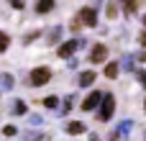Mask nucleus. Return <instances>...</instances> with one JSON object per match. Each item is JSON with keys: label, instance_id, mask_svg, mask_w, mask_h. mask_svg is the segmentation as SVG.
I'll return each mask as SVG.
<instances>
[{"label": "nucleus", "instance_id": "1", "mask_svg": "<svg viewBox=\"0 0 146 141\" xmlns=\"http://www.w3.org/2000/svg\"><path fill=\"white\" fill-rule=\"evenodd\" d=\"M28 80H31L33 87H41V85H46V82L51 80V69H49V67H36V69H31Z\"/></svg>", "mask_w": 146, "mask_h": 141}, {"label": "nucleus", "instance_id": "2", "mask_svg": "<svg viewBox=\"0 0 146 141\" xmlns=\"http://www.w3.org/2000/svg\"><path fill=\"white\" fill-rule=\"evenodd\" d=\"M98 23V10L95 8H82L80 13H77V21H74V26H95Z\"/></svg>", "mask_w": 146, "mask_h": 141}, {"label": "nucleus", "instance_id": "3", "mask_svg": "<svg viewBox=\"0 0 146 141\" xmlns=\"http://www.w3.org/2000/svg\"><path fill=\"white\" fill-rule=\"evenodd\" d=\"M113 113H115V98L103 95V100H100V121H110Z\"/></svg>", "mask_w": 146, "mask_h": 141}, {"label": "nucleus", "instance_id": "4", "mask_svg": "<svg viewBox=\"0 0 146 141\" xmlns=\"http://www.w3.org/2000/svg\"><path fill=\"white\" fill-rule=\"evenodd\" d=\"M77 46H80V41H77V39H69V41H64V44H59V49H56V54H59L62 59H72V54L77 51Z\"/></svg>", "mask_w": 146, "mask_h": 141}, {"label": "nucleus", "instance_id": "5", "mask_svg": "<svg viewBox=\"0 0 146 141\" xmlns=\"http://www.w3.org/2000/svg\"><path fill=\"white\" fill-rule=\"evenodd\" d=\"M92 64H103L105 59H108V49L103 46V44H95L92 49H90V57H87Z\"/></svg>", "mask_w": 146, "mask_h": 141}, {"label": "nucleus", "instance_id": "6", "mask_svg": "<svg viewBox=\"0 0 146 141\" xmlns=\"http://www.w3.org/2000/svg\"><path fill=\"white\" fill-rule=\"evenodd\" d=\"M100 100H103V92H90V95L82 100V110H95V108H100Z\"/></svg>", "mask_w": 146, "mask_h": 141}, {"label": "nucleus", "instance_id": "7", "mask_svg": "<svg viewBox=\"0 0 146 141\" xmlns=\"http://www.w3.org/2000/svg\"><path fill=\"white\" fill-rule=\"evenodd\" d=\"M80 87H90L92 82H95V72H80Z\"/></svg>", "mask_w": 146, "mask_h": 141}, {"label": "nucleus", "instance_id": "8", "mask_svg": "<svg viewBox=\"0 0 146 141\" xmlns=\"http://www.w3.org/2000/svg\"><path fill=\"white\" fill-rule=\"evenodd\" d=\"M59 36H62V26H54V28L46 33V41H49V44H59Z\"/></svg>", "mask_w": 146, "mask_h": 141}, {"label": "nucleus", "instance_id": "9", "mask_svg": "<svg viewBox=\"0 0 146 141\" xmlns=\"http://www.w3.org/2000/svg\"><path fill=\"white\" fill-rule=\"evenodd\" d=\"M67 134H85V123H80V121H72V123H67Z\"/></svg>", "mask_w": 146, "mask_h": 141}, {"label": "nucleus", "instance_id": "10", "mask_svg": "<svg viewBox=\"0 0 146 141\" xmlns=\"http://www.w3.org/2000/svg\"><path fill=\"white\" fill-rule=\"evenodd\" d=\"M54 8V0H38L36 3V13H49Z\"/></svg>", "mask_w": 146, "mask_h": 141}, {"label": "nucleus", "instance_id": "11", "mask_svg": "<svg viewBox=\"0 0 146 141\" xmlns=\"http://www.w3.org/2000/svg\"><path fill=\"white\" fill-rule=\"evenodd\" d=\"M118 69H121V67H118V62H110V64H105V77H108V80H113V77L118 74Z\"/></svg>", "mask_w": 146, "mask_h": 141}, {"label": "nucleus", "instance_id": "12", "mask_svg": "<svg viewBox=\"0 0 146 141\" xmlns=\"http://www.w3.org/2000/svg\"><path fill=\"white\" fill-rule=\"evenodd\" d=\"M131 128H133V123H131V121H123V123L118 126V131H115V134H118V136H128V134H131Z\"/></svg>", "mask_w": 146, "mask_h": 141}, {"label": "nucleus", "instance_id": "13", "mask_svg": "<svg viewBox=\"0 0 146 141\" xmlns=\"http://www.w3.org/2000/svg\"><path fill=\"white\" fill-rule=\"evenodd\" d=\"M59 105V98L56 95H49V98H44V108H49V110H54Z\"/></svg>", "mask_w": 146, "mask_h": 141}, {"label": "nucleus", "instance_id": "14", "mask_svg": "<svg viewBox=\"0 0 146 141\" xmlns=\"http://www.w3.org/2000/svg\"><path fill=\"white\" fill-rule=\"evenodd\" d=\"M121 5H123V13H136V0H121Z\"/></svg>", "mask_w": 146, "mask_h": 141}, {"label": "nucleus", "instance_id": "15", "mask_svg": "<svg viewBox=\"0 0 146 141\" xmlns=\"http://www.w3.org/2000/svg\"><path fill=\"white\" fill-rule=\"evenodd\" d=\"M8 46H10V39H8V33H3V31H0V54H3Z\"/></svg>", "mask_w": 146, "mask_h": 141}, {"label": "nucleus", "instance_id": "16", "mask_svg": "<svg viewBox=\"0 0 146 141\" xmlns=\"http://www.w3.org/2000/svg\"><path fill=\"white\" fill-rule=\"evenodd\" d=\"M105 13H108V18H115V15H118V5H115V3H108Z\"/></svg>", "mask_w": 146, "mask_h": 141}, {"label": "nucleus", "instance_id": "17", "mask_svg": "<svg viewBox=\"0 0 146 141\" xmlns=\"http://www.w3.org/2000/svg\"><path fill=\"white\" fill-rule=\"evenodd\" d=\"M0 85L10 90V87H13V77H10V74H0Z\"/></svg>", "mask_w": 146, "mask_h": 141}, {"label": "nucleus", "instance_id": "18", "mask_svg": "<svg viewBox=\"0 0 146 141\" xmlns=\"http://www.w3.org/2000/svg\"><path fill=\"white\" fill-rule=\"evenodd\" d=\"M13 113H15V116H21V113H26V103H23V100H18V103L13 105Z\"/></svg>", "mask_w": 146, "mask_h": 141}, {"label": "nucleus", "instance_id": "19", "mask_svg": "<svg viewBox=\"0 0 146 141\" xmlns=\"http://www.w3.org/2000/svg\"><path fill=\"white\" fill-rule=\"evenodd\" d=\"M38 139H44V134H36V131L26 134V141H38Z\"/></svg>", "mask_w": 146, "mask_h": 141}, {"label": "nucleus", "instance_id": "20", "mask_svg": "<svg viewBox=\"0 0 146 141\" xmlns=\"http://www.w3.org/2000/svg\"><path fill=\"white\" fill-rule=\"evenodd\" d=\"M36 36H38V31H31V33H26V39H23V44L28 46V44H31V41H33Z\"/></svg>", "mask_w": 146, "mask_h": 141}, {"label": "nucleus", "instance_id": "21", "mask_svg": "<svg viewBox=\"0 0 146 141\" xmlns=\"http://www.w3.org/2000/svg\"><path fill=\"white\" fill-rule=\"evenodd\" d=\"M3 134H5V136H15V126H5Z\"/></svg>", "mask_w": 146, "mask_h": 141}, {"label": "nucleus", "instance_id": "22", "mask_svg": "<svg viewBox=\"0 0 146 141\" xmlns=\"http://www.w3.org/2000/svg\"><path fill=\"white\" fill-rule=\"evenodd\" d=\"M123 67H126V69H133V57H126V62H123Z\"/></svg>", "mask_w": 146, "mask_h": 141}, {"label": "nucleus", "instance_id": "23", "mask_svg": "<svg viewBox=\"0 0 146 141\" xmlns=\"http://www.w3.org/2000/svg\"><path fill=\"white\" fill-rule=\"evenodd\" d=\"M139 82H141V87H146V72H139Z\"/></svg>", "mask_w": 146, "mask_h": 141}, {"label": "nucleus", "instance_id": "24", "mask_svg": "<svg viewBox=\"0 0 146 141\" xmlns=\"http://www.w3.org/2000/svg\"><path fill=\"white\" fill-rule=\"evenodd\" d=\"M10 5H13V8H23L26 3H23V0H10Z\"/></svg>", "mask_w": 146, "mask_h": 141}, {"label": "nucleus", "instance_id": "25", "mask_svg": "<svg viewBox=\"0 0 146 141\" xmlns=\"http://www.w3.org/2000/svg\"><path fill=\"white\" fill-rule=\"evenodd\" d=\"M133 59H139V62H146V51H141L139 57H133Z\"/></svg>", "mask_w": 146, "mask_h": 141}, {"label": "nucleus", "instance_id": "26", "mask_svg": "<svg viewBox=\"0 0 146 141\" xmlns=\"http://www.w3.org/2000/svg\"><path fill=\"white\" fill-rule=\"evenodd\" d=\"M141 46H144V49H146V31H144V33H141Z\"/></svg>", "mask_w": 146, "mask_h": 141}, {"label": "nucleus", "instance_id": "27", "mask_svg": "<svg viewBox=\"0 0 146 141\" xmlns=\"http://www.w3.org/2000/svg\"><path fill=\"white\" fill-rule=\"evenodd\" d=\"M90 141H100V139H98V136H95V134H92V136H90Z\"/></svg>", "mask_w": 146, "mask_h": 141}, {"label": "nucleus", "instance_id": "28", "mask_svg": "<svg viewBox=\"0 0 146 141\" xmlns=\"http://www.w3.org/2000/svg\"><path fill=\"white\" fill-rule=\"evenodd\" d=\"M144 26H146V15H144Z\"/></svg>", "mask_w": 146, "mask_h": 141}]
</instances>
